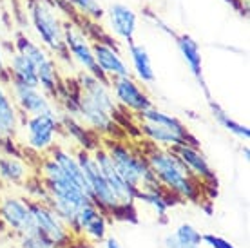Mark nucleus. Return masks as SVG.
Returning a JSON list of instances; mask_svg holds the SVG:
<instances>
[{"instance_id":"obj_1","label":"nucleus","mask_w":250,"mask_h":248,"mask_svg":"<svg viewBox=\"0 0 250 248\" xmlns=\"http://www.w3.org/2000/svg\"><path fill=\"white\" fill-rule=\"evenodd\" d=\"M140 149L156 178L158 185L178 198L180 203L200 205L205 199V188L200 181L188 172V168L178 158L174 149L158 147L149 142L138 140Z\"/></svg>"},{"instance_id":"obj_2","label":"nucleus","mask_w":250,"mask_h":248,"mask_svg":"<svg viewBox=\"0 0 250 248\" xmlns=\"http://www.w3.org/2000/svg\"><path fill=\"white\" fill-rule=\"evenodd\" d=\"M33 167L47 188V194H49L47 205L57 212L58 217L71 228L75 225V219L82 207L93 203L89 199L87 192L78 183L71 180L65 174V170L49 154L40 156Z\"/></svg>"},{"instance_id":"obj_3","label":"nucleus","mask_w":250,"mask_h":248,"mask_svg":"<svg viewBox=\"0 0 250 248\" xmlns=\"http://www.w3.org/2000/svg\"><path fill=\"white\" fill-rule=\"evenodd\" d=\"M24 13L27 27H31L37 40L58 62L73 65L65 49V17L51 0H24Z\"/></svg>"},{"instance_id":"obj_4","label":"nucleus","mask_w":250,"mask_h":248,"mask_svg":"<svg viewBox=\"0 0 250 248\" xmlns=\"http://www.w3.org/2000/svg\"><path fill=\"white\" fill-rule=\"evenodd\" d=\"M104 149L107 150L113 165L132 188H152L158 185L154 174L150 170L149 163L145 160L144 152L140 149V143L131 142L129 138H109L102 142Z\"/></svg>"},{"instance_id":"obj_5","label":"nucleus","mask_w":250,"mask_h":248,"mask_svg":"<svg viewBox=\"0 0 250 248\" xmlns=\"http://www.w3.org/2000/svg\"><path fill=\"white\" fill-rule=\"evenodd\" d=\"M60 116L62 111L55 107L42 114L22 118L19 142L22 145V154L31 165H35L40 156L47 154L62 138Z\"/></svg>"},{"instance_id":"obj_6","label":"nucleus","mask_w":250,"mask_h":248,"mask_svg":"<svg viewBox=\"0 0 250 248\" xmlns=\"http://www.w3.org/2000/svg\"><path fill=\"white\" fill-rule=\"evenodd\" d=\"M76 158L80 163V168L83 172L85 183H87V196L94 205L100 210H104L109 217L118 219V221H127V223H138V212L136 208H125L120 205V201L113 194L111 186L107 185L104 174L96 165L91 150L78 149Z\"/></svg>"},{"instance_id":"obj_7","label":"nucleus","mask_w":250,"mask_h":248,"mask_svg":"<svg viewBox=\"0 0 250 248\" xmlns=\"http://www.w3.org/2000/svg\"><path fill=\"white\" fill-rule=\"evenodd\" d=\"M13 49L19 51L20 55L25 56L31 62L33 69L37 73L38 87L45 94H49L53 100L57 98V93L63 78L60 75L57 58L51 55L38 40L29 37L27 31H20V29H17L13 35Z\"/></svg>"},{"instance_id":"obj_8","label":"nucleus","mask_w":250,"mask_h":248,"mask_svg":"<svg viewBox=\"0 0 250 248\" xmlns=\"http://www.w3.org/2000/svg\"><path fill=\"white\" fill-rule=\"evenodd\" d=\"M29 207H31L35 230L47 237L55 245V248H75L76 243L82 241L71 232V228L63 223L57 212L53 210L47 203L29 201Z\"/></svg>"},{"instance_id":"obj_9","label":"nucleus","mask_w":250,"mask_h":248,"mask_svg":"<svg viewBox=\"0 0 250 248\" xmlns=\"http://www.w3.org/2000/svg\"><path fill=\"white\" fill-rule=\"evenodd\" d=\"M0 221L15 239L35 230L29 199L11 190H0Z\"/></svg>"},{"instance_id":"obj_10","label":"nucleus","mask_w":250,"mask_h":248,"mask_svg":"<svg viewBox=\"0 0 250 248\" xmlns=\"http://www.w3.org/2000/svg\"><path fill=\"white\" fill-rule=\"evenodd\" d=\"M109 87H111V93H113L118 107L131 116L149 109L150 105H154L149 93L145 91V87L132 75L111 78Z\"/></svg>"},{"instance_id":"obj_11","label":"nucleus","mask_w":250,"mask_h":248,"mask_svg":"<svg viewBox=\"0 0 250 248\" xmlns=\"http://www.w3.org/2000/svg\"><path fill=\"white\" fill-rule=\"evenodd\" d=\"M134 127L138 132V140L149 142L158 147H165V149H176L182 145H198L200 147L198 138L188 130V127L172 129V127L142 122V120H134Z\"/></svg>"},{"instance_id":"obj_12","label":"nucleus","mask_w":250,"mask_h":248,"mask_svg":"<svg viewBox=\"0 0 250 248\" xmlns=\"http://www.w3.org/2000/svg\"><path fill=\"white\" fill-rule=\"evenodd\" d=\"M174 150L178 158L183 162V165L188 168V172L203 185L205 198H216L218 196V176L200 147L198 145H182V147H176Z\"/></svg>"},{"instance_id":"obj_13","label":"nucleus","mask_w":250,"mask_h":248,"mask_svg":"<svg viewBox=\"0 0 250 248\" xmlns=\"http://www.w3.org/2000/svg\"><path fill=\"white\" fill-rule=\"evenodd\" d=\"M63 40H65V49H67V55H69V58H71V62L76 63V65L80 67V71H85V73H91V75L105 78V76L100 73L96 62H94L93 42H91L87 35L82 31L76 24H73L71 20H65Z\"/></svg>"},{"instance_id":"obj_14","label":"nucleus","mask_w":250,"mask_h":248,"mask_svg":"<svg viewBox=\"0 0 250 248\" xmlns=\"http://www.w3.org/2000/svg\"><path fill=\"white\" fill-rule=\"evenodd\" d=\"M104 20L107 22V31L118 43H131L138 33V13L125 2H111L105 7Z\"/></svg>"},{"instance_id":"obj_15","label":"nucleus","mask_w":250,"mask_h":248,"mask_svg":"<svg viewBox=\"0 0 250 248\" xmlns=\"http://www.w3.org/2000/svg\"><path fill=\"white\" fill-rule=\"evenodd\" d=\"M109 219L111 217L105 212L100 210L94 203H89L80 208L75 225L71 227V232L82 241L104 243L109 232Z\"/></svg>"},{"instance_id":"obj_16","label":"nucleus","mask_w":250,"mask_h":248,"mask_svg":"<svg viewBox=\"0 0 250 248\" xmlns=\"http://www.w3.org/2000/svg\"><path fill=\"white\" fill-rule=\"evenodd\" d=\"M93 158L100 172L104 174L107 185L111 186L113 194L116 196V199L120 201V205L125 207V208H136V188H132L127 181L120 176V172L116 170V167L113 165V160L109 158L107 150L104 149V145L96 147L93 150Z\"/></svg>"},{"instance_id":"obj_17","label":"nucleus","mask_w":250,"mask_h":248,"mask_svg":"<svg viewBox=\"0 0 250 248\" xmlns=\"http://www.w3.org/2000/svg\"><path fill=\"white\" fill-rule=\"evenodd\" d=\"M7 87L11 91L13 102L22 114V118L42 114V112H47L57 107L55 100L51 98L49 94H45L40 87L20 85V83H13V82H9Z\"/></svg>"},{"instance_id":"obj_18","label":"nucleus","mask_w":250,"mask_h":248,"mask_svg":"<svg viewBox=\"0 0 250 248\" xmlns=\"http://www.w3.org/2000/svg\"><path fill=\"white\" fill-rule=\"evenodd\" d=\"M172 40H174L176 49H178V53L182 56L183 63L187 65L188 73L192 75V78L201 87V91L205 93L207 100L212 98L210 91H208V85H207L205 82V75H203V56H201L200 43L196 42V38H192L187 33H176Z\"/></svg>"},{"instance_id":"obj_19","label":"nucleus","mask_w":250,"mask_h":248,"mask_svg":"<svg viewBox=\"0 0 250 248\" xmlns=\"http://www.w3.org/2000/svg\"><path fill=\"white\" fill-rule=\"evenodd\" d=\"M93 55L100 73L105 76L107 80L131 75V69H129V63L125 60V55L120 51V45H116V43L93 42Z\"/></svg>"},{"instance_id":"obj_20","label":"nucleus","mask_w":250,"mask_h":248,"mask_svg":"<svg viewBox=\"0 0 250 248\" xmlns=\"http://www.w3.org/2000/svg\"><path fill=\"white\" fill-rule=\"evenodd\" d=\"M35 174V167L22 156L0 152V188H20Z\"/></svg>"},{"instance_id":"obj_21","label":"nucleus","mask_w":250,"mask_h":248,"mask_svg":"<svg viewBox=\"0 0 250 248\" xmlns=\"http://www.w3.org/2000/svg\"><path fill=\"white\" fill-rule=\"evenodd\" d=\"M60 127H62V136L69 142L65 145H69L71 149L75 150L83 149L93 152L104 142L98 134H94L93 130L85 127L76 116H71V114H65V112H62V116H60Z\"/></svg>"},{"instance_id":"obj_22","label":"nucleus","mask_w":250,"mask_h":248,"mask_svg":"<svg viewBox=\"0 0 250 248\" xmlns=\"http://www.w3.org/2000/svg\"><path fill=\"white\" fill-rule=\"evenodd\" d=\"M125 60L129 63L131 75L142 85H150L156 82V71L152 65V58L144 43L136 42V40L125 43Z\"/></svg>"},{"instance_id":"obj_23","label":"nucleus","mask_w":250,"mask_h":248,"mask_svg":"<svg viewBox=\"0 0 250 248\" xmlns=\"http://www.w3.org/2000/svg\"><path fill=\"white\" fill-rule=\"evenodd\" d=\"M136 203H142L147 208H150L162 223H167V214H169L170 208L180 205L178 198H174L172 194L167 192L162 186H152V188H142V190H138Z\"/></svg>"},{"instance_id":"obj_24","label":"nucleus","mask_w":250,"mask_h":248,"mask_svg":"<svg viewBox=\"0 0 250 248\" xmlns=\"http://www.w3.org/2000/svg\"><path fill=\"white\" fill-rule=\"evenodd\" d=\"M20 125H22V114L13 102L11 91L7 83L0 82V132L19 140Z\"/></svg>"},{"instance_id":"obj_25","label":"nucleus","mask_w":250,"mask_h":248,"mask_svg":"<svg viewBox=\"0 0 250 248\" xmlns=\"http://www.w3.org/2000/svg\"><path fill=\"white\" fill-rule=\"evenodd\" d=\"M6 47V65H7V76H9V82L13 83H20V85H31V87H38V80H37V73L33 69L31 62L22 56L19 51L13 49V45ZM7 82V83H9Z\"/></svg>"},{"instance_id":"obj_26","label":"nucleus","mask_w":250,"mask_h":248,"mask_svg":"<svg viewBox=\"0 0 250 248\" xmlns=\"http://www.w3.org/2000/svg\"><path fill=\"white\" fill-rule=\"evenodd\" d=\"M203 234L190 223H180L163 237L165 248H201Z\"/></svg>"},{"instance_id":"obj_27","label":"nucleus","mask_w":250,"mask_h":248,"mask_svg":"<svg viewBox=\"0 0 250 248\" xmlns=\"http://www.w3.org/2000/svg\"><path fill=\"white\" fill-rule=\"evenodd\" d=\"M207 102H208L210 114H212V118L216 120V124H218L219 127H223L227 132H230L232 136H236L238 140H241V142H249L250 140V129L247 127V125L239 124L238 120L232 118L230 114H229L223 107L219 105L216 100L208 98Z\"/></svg>"},{"instance_id":"obj_28","label":"nucleus","mask_w":250,"mask_h":248,"mask_svg":"<svg viewBox=\"0 0 250 248\" xmlns=\"http://www.w3.org/2000/svg\"><path fill=\"white\" fill-rule=\"evenodd\" d=\"M69 11L65 15V20H71L73 17L91 20V22H102L105 15V7L102 6L100 0H65Z\"/></svg>"},{"instance_id":"obj_29","label":"nucleus","mask_w":250,"mask_h":248,"mask_svg":"<svg viewBox=\"0 0 250 248\" xmlns=\"http://www.w3.org/2000/svg\"><path fill=\"white\" fill-rule=\"evenodd\" d=\"M20 190H22V196H24L25 199H29V201L47 203V199H49V194H47V188H45L44 181H42V178H40L37 172L33 174L31 178L20 186Z\"/></svg>"},{"instance_id":"obj_30","label":"nucleus","mask_w":250,"mask_h":248,"mask_svg":"<svg viewBox=\"0 0 250 248\" xmlns=\"http://www.w3.org/2000/svg\"><path fill=\"white\" fill-rule=\"evenodd\" d=\"M15 241H17V245H19L20 248H55V245H53L45 236H42L40 232H37V230L17 237Z\"/></svg>"},{"instance_id":"obj_31","label":"nucleus","mask_w":250,"mask_h":248,"mask_svg":"<svg viewBox=\"0 0 250 248\" xmlns=\"http://www.w3.org/2000/svg\"><path fill=\"white\" fill-rule=\"evenodd\" d=\"M144 15H145V17H147V19H149L150 24L154 25V27H158V29H160V31H162V33H165L167 37L172 38V37H174V35H176L174 29H172V27H170L169 24H165V22H163V20L160 19V15H156V13H152V11H150V9H145Z\"/></svg>"},{"instance_id":"obj_32","label":"nucleus","mask_w":250,"mask_h":248,"mask_svg":"<svg viewBox=\"0 0 250 248\" xmlns=\"http://www.w3.org/2000/svg\"><path fill=\"white\" fill-rule=\"evenodd\" d=\"M203 245L208 248H238L234 243L216 234H203Z\"/></svg>"},{"instance_id":"obj_33","label":"nucleus","mask_w":250,"mask_h":248,"mask_svg":"<svg viewBox=\"0 0 250 248\" xmlns=\"http://www.w3.org/2000/svg\"><path fill=\"white\" fill-rule=\"evenodd\" d=\"M0 82H4V83L9 82L7 65H6V47H4V42H2V40H0Z\"/></svg>"},{"instance_id":"obj_34","label":"nucleus","mask_w":250,"mask_h":248,"mask_svg":"<svg viewBox=\"0 0 250 248\" xmlns=\"http://www.w3.org/2000/svg\"><path fill=\"white\" fill-rule=\"evenodd\" d=\"M104 248H124V247H122V243H120L116 237L107 236L105 239H104Z\"/></svg>"},{"instance_id":"obj_35","label":"nucleus","mask_w":250,"mask_h":248,"mask_svg":"<svg viewBox=\"0 0 250 248\" xmlns=\"http://www.w3.org/2000/svg\"><path fill=\"white\" fill-rule=\"evenodd\" d=\"M51 2H53V4H55V6H57L58 9H60V11H62L63 17L67 15L69 7H67V2H65V0H51Z\"/></svg>"},{"instance_id":"obj_36","label":"nucleus","mask_w":250,"mask_h":248,"mask_svg":"<svg viewBox=\"0 0 250 248\" xmlns=\"http://www.w3.org/2000/svg\"><path fill=\"white\" fill-rule=\"evenodd\" d=\"M241 152H243L245 160H249V158H250V152H249V145H245V147H241Z\"/></svg>"},{"instance_id":"obj_37","label":"nucleus","mask_w":250,"mask_h":248,"mask_svg":"<svg viewBox=\"0 0 250 248\" xmlns=\"http://www.w3.org/2000/svg\"><path fill=\"white\" fill-rule=\"evenodd\" d=\"M6 248H20V247H19V245H17V241H15V239H13V241L9 243V245H7Z\"/></svg>"},{"instance_id":"obj_38","label":"nucleus","mask_w":250,"mask_h":248,"mask_svg":"<svg viewBox=\"0 0 250 248\" xmlns=\"http://www.w3.org/2000/svg\"><path fill=\"white\" fill-rule=\"evenodd\" d=\"M0 190H2V188H0Z\"/></svg>"}]
</instances>
